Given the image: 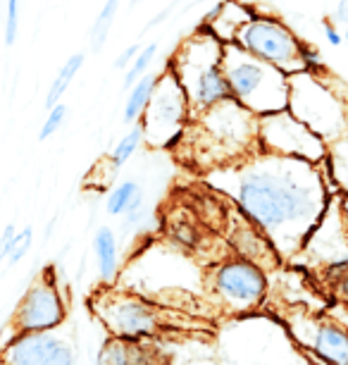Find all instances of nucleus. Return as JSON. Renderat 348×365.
<instances>
[{"instance_id": "473e14b6", "label": "nucleus", "mask_w": 348, "mask_h": 365, "mask_svg": "<svg viewBox=\"0 0 348 365\" xmlns=\"http://www.w3.org/2000/svg\"><path fill=\"white\" fill-rule=\"evenodd\" d=\"M339 215H341V222H344V230H346V234H348V194H341Z\"/></svg>"}, {"instance_id": "423d86ee", "label": "nucleus", "mask_w": 348, "mask_h": 365, "mask_svg": "<svg viewBox=\"0 0 348 365\" xmlns=\"http://www.w3.org/2000/svg\"><path fill=\"white\" fill-rule=\"evenodd\" d=\"M189 117L191 106L186 93H184L176 74L169 70V65H165L151 101H148L139 120L143 127V141L153 148H176L184 136V129H186Z\"/></svg>"}, {"instance_id": "dca6fc26", "label": "nucleus", "mask_w": 348, "mask_h": 365, "mask_svg": "<svg viewBox=\"0 0 348 365\" xmlns=\"http://www.w3.org/2000/svg\"><path fill=\"white\" fill-rule=\"evenodd\" d=\"M251 17H253V10H251L248 5L238 3V0H229V8H227V0H224L220 15H217L210 24H203V26H208L217 38H222L224 43H227V41L234 38L238 26L243 22H248Z\"/></svg>"}, {"instance_id": "20e7f679", "label": "nucleus", "mask_w": 348, "mask_h": 365, "mask_svg": "<svg viewBox=\"0 0 348 365\" xmlns=\"http://www.w3.org/2000/svg\"><path fill=\"white\" fill-rule=\"evenodd\" d=\"M222 70L231 98L260 117L284 110L289 103V74L255 58L241 46L227 41L222 48Z\"/></svg>"}, {"instance_id": "6ab92c4d", "label": "nucleus", "mask_w": 348, "mask_h": 365, "mask_svg": "<svg viewBox=\"0 0 348 365\" xmlns=\"http://www.w3.org/2000/svg\"><path fill=\"white\" fill-rule=\"evenodd\" d=\"M84 63H86L84 53H74V55H70V58L65 60V65L58 70L56 79H53V84H51V88H48V93H46V108H53L56 103L63 101V96L67 93V88L72 86L74 77L79 74V70L84 67Z\"/></svg>"}, {"instance_id": "aec40b11", "label": "nucleus", "mask_w": 348, "mask_h": 365, "mask_svg": "<svg viewBox=\"0 0 348 365\" xmlns=\"http://www.w3.org/2000/svg\"><path fill=\"white\" fill-rule=\"evenodd\" d=\"M120 5H122V0H105L98 17L93 19L91 34H88V43H91L93 53H100L103 46L107 43V36H110V29L115 24V17H117V12H120Z\"/></svg>"}, {"instance_id": "2eb2a0df", "label": "nucleus", "mask_w": 348, "mask_h": 365, "mask_svg": "<svg viewBox=\"0 0 348 365\" xmlns=\"http://www.w3.org/2000/svg\"><path fill=\"white\" fill-rule=\"evenodd\" d=\"M327 182L337 194H348V132L327 141V155L322 160Z\"/></svg>"}, {"instance_id": "4468645a", "label": "nucleus", "mask_w": 348, "mask_h": 365, "mask_svg": "<svg viewBox=\"0 0 348 365\" xmlns=\"http://www.w3.org/2000/svg\"><path fill=\"white\" fill-rule=\"evenodd\" d=\"M93 253L103 284H112L120 274V244L110 227H98L93 234Z\"/></svg>"}, {"instance_id": "1a4fd4ad", "label": "nucleus", "mask_w": 348, "mask_h": 365, "mask_svg": "<svg viewBox=\"0 0 348 365\" xmlns=\"http://www.w3.org/2000/svg\"><path fill=\"white\" fill-rule=\"evenodd\" d=\"M210 287L231 313L255 311L268 294V277L258 263L248 258H229L213 267Z\"/></svg>"}, {"instance_id": "7c9ffc66", "label": "nucleus", "mask_w": 348, "mask_h": 365, "mask_svg": "<svg viewBox=\"0 0 348 365\" xmlns=\"http://www.w3.org/2000/svg\"><path fill=\"white\" fill-rule=\"evenodd\" d=\"M15 225H8L3 230V234H0V263L3 260H8V253H10V246H12V239H15Z\"/></svg>"}, {"instance_id": "72a5a7b5", "label": "nucleus", "mask_w": 348, "mask_h": 365, "mask_svg": "<svg viewBox=\"0 0 348 365\" xmlns=\"http://www.w3.org/2000/svg\"><path fill=\"white\" fill-rule=\"evenodd\" d=\"M222 5H224V0H217V3L213 5V8H210V10L206 12V17H203V22H201V24H210V22H213V19H215L217 15H220Z\"/></svg>"}, {"instance_id": "f8f14e48", "label": "nucleus", "mask_w": 348, "mask_h": 365, "mask_svg": "<svg viewBox=\"0 0 348 365\" xmlns=\"http://www.w3.org/2000/svg\"><path fill=\"white\" fill-rule=\"evenodd\" d=\"M0 361L12 365H72L77 363V351L58 329L15 332L0 349Z\"/></svg>"}, {"instance_id": "412c9836", "label": "nucleus", "mask_w": 348, "mask_h": 365, "mask_svg": "<svg viewBox=\"0 0 348 365\" xmlns=\"http://www.w3.org/2000/svg\"><path fill=\"white\" fill-rule=\"evenodd\" d=\"M322 282H325V287L329 289L332 299H337L339 303L348 306V258L325 265Z\"/></svg>"}, {"instance_id": "c85d7f7f", "label": "nucleus", "mask_w": 348, "mask_h": 365, "mask_svg": "<svg viewBox=\"0 0 348 365\" xmlns=\"http://www.w3.org/2000/svg\"><path fill=\"white\" fill-rule=\"evenodd\" d=\"M139 51H141V43H132V46H127L125 51H122L117 58H115V63H112V67L115 70H122L125 72L129 65L134 63V58L139 55Z\"/></svg>"}, {"instance_id": "f3484780", "label": "nucleus", "mask_w": 348, "mask_h": 365, "mask_svg": "<svg viewBox=\"0 0 348 365\" xmlns=\"http://www.w3.org/2000/svg\"><path fill=\"white\" fill-rule=\"evenodd\" d=\"M158 74H143V77L136 81V84H132L127 88V101H125V110H122V120L127 122V125H134V122L141 120L143 110H146L148 101H151V96L155 91V84H158Z\"/></svg>"}, {"instance_id": "393cba45", "label": "nucleus", "mask_w": 348, "mask_h": 365, "mask_svg": "<svg viewBox=\"0 0 348 365\" xmlns=\"http://www.w3.org/2000/svg\"><path fill=\"white\" fill-rule=\"evenodd\" d=\"M67 113H70V108H67L65 103H56L53 108H48V115H46L43 127H41V132H38V139H41V141L51 139V136L56 134L58 129L65 125Z\"/></svg>"}, {"instance_id": "6e6552de", "label": "nucleus", "mask_w": 348, "mask_h": 365, "mask_svg": "<svg viewBox=\"0 0 348 365\" xmlns=\"http://www.w3.org/2000/svg\"><path fill=\"white\" fill-rule=\"evenodd\" d=\"M258 146L308 163H322L327 155V141L293 117L289 108L258 117Z\"/></svg>"}, {"instance_id": "a878e982", "label": "nucleus", "mask_w": 348, "mask_h": 365, "mask_svg": "<svg viewBox=\"0 0 348 365\" xmlns=\"http://www.w3.org/2000/svg\"><path fill=\"white\" fill-rule=\"evenodd\" d=\"M31 244H33V230H31V227H24V230L17 232L15 239H12V246H10V253H8V263L17 265L19 260L29 253Z\"/></svg>"}, {"instance_id": "7ed1b4c3", "label": "nucleus", "mask_w": 348, "mask_h": 365, "mask_svg": "<svg viewBox=\"0 0 348 365\" xmlns=\"http://www.w3.org/2000/svg\"><path fill=\"white\" fill-rule=\"evenodd\" d=\"M222 38H217L208 26L198 24L196 34H191L167 60L169 70L176 74L184 93H186L191 115L231 98L227 77L222 70Z\"/></svg>"}, {"instance_id": "ddd939ff", "label": "nucleus", "mask_w": 348, "mask_h": 365, "mask_svg": "<svg viewBox=\"0 0 348 365\" xmlns=\"http://www.w3.org/2000/svg\"><path fill=\"white\" fill-rule=\"evenodd\" d=\"M303 329H296L293 336L303 344L312 356L322 363L348 365V327L332 318H317L305 315L303 320H291Z\"/></svg>"}, {"instance_id": "39448f33", "label": "nucleus", "mask_w": 348, "mask_h": 365, "mask_svg": "<svg viewBox=\"0 0 348 365\" xmlns=\"http://www.w3.org/2000/svg\"><path fill=\"white\" fill-rule=\"evenodd\" d=\"M329 72L301 70L289 74V113L308 125L312 132L332 141L348 132V103L332 86Z\"/></svg>"}, {"instance_id": "a211bd4d", "label": "nucleus", "mask_w": 348, "mask_h": 365, "mask_svg": "<svg viewBox=\"0 0 348 365\" xmlns=\"http://www.w3.org/2000/svg\"><path fill=\"white\" fill-rule=\"evenodd\" d=\"M98 363H151L146 351L141 349V339H122L112 336L110 341L100 349Z\"/></svg>"}, {"instance_id": "b1692460", "label": "nucleus", "mask_w": 348, "mask_h": 365, "mask_svg": "<svg viewBox=\"0 0 348 365\" xmlns=\"http://www.w3.org/2000/svg\"><path fill=\"white\" fill-rule=\"evenodd\" d=\"M155 55H158V43H155V41H153V43L143 46L141 51H139V55L134 58V63L125 70V79H122V86L129 88L132 84H136V81H139L143 74L148 72V67L153 65Z\"/></svg>"}, {"instance_id": "f03ea898", "label": "nucleus", "mask_w": 348, "mask_h": 365, "mask_svg": "<svg viewBox=\"0 0 348 365\" xmlns=\"http://www.w3.org/2000/svg\"><path fill=\"white\" fill-rule=\"evenodd\" d=\"M258 115L236 98L220 101L189 117L176 150L198 170L234 165L258 150Z\"/></svg>"}, {"instance_id": "f257e3e1", "label": "nucleus", "mask_w": 348, "mask_h": 365, "mask_svg": "<svg viewBox=\"0 0 348 365\" xmlns=\"http://www.w3.org/2000/svg\"><path fill=\"white\" fill-rule=\"evenodd\" d=\"M217 187L272 241L279 256L303 251L329 208L332 187L322 163L258 148L227 168L210 170Z\"/></svg>"}, {"instance_id": "5701e85b", "label": "nucleus", "mask_w": 348, "mask_h": 365, "mask_svg": "<svg viewBox=\"0 0 348 365\" xmlns=\"http://www.w3.org/2000/svg\"><path fill=\"white\" fill-rule=\"evenodd\" d=\"M141 143H143V127H141V122H134L132 129H129V132L117 141V146L112 148V153H110L112 170L125 168V165L134 158L136 150L141 148Z\"/></svg>"}, {"instance_id": "0eeeda50", "label": "nucleus", "mask_w": 348, "mask_h": 365, "mask_svg": "<svg viewBox=\"0 0 348 365\" xmlns=\"http://www.w3.org/2000/svg\"><path fill=\"white\" fill-rule=\"evenodd\" d=\"M231 43L241 46L255 58L275 65L284 74H296L305 70L301 58L303 38L296 36L289 24H284L279 17H265L253 12L248 22L238 26Z\"/></svg>"}, {"instance_id": "cd10ccee", "label": "nucleus", "mask_w": 348, "mask_h": 365, "mask_svg": "<svg viewBox=\"0 0 348 365\" xmlns=\"http://www.w3.org/2000/svg\"><path fill=\"white\" fill-rule=\"evenodd\" d=\"M322 31H325L327 43H329L332 48L344 46V34L339 31V26H337V22H334L332 17H325V19H322Z\"/></svg>"}, {"instance_id": "4be33fe9", "label": "nucleus", "mask_w": 348, "mask_h": 365, "mask_svg": "<svg viewBox=\"0 0 348 365\" xmlns=\"http://www.w3.org/2000/svg\"><path fill=\"white\" fill-rule=\"evenodd\" d=\"M143 194L141 191V184L139 182H134V179H125L122 184H117L110 194H107V201H105V210H107V215H112V217H122L127 212L129 205L134 203V198Z\"/></svg>"}, {"instance_id": "c756f323", "label": "nucleus", "mask_w": 348, "mask_h": 365, "mask_svg": "<svg viewBox=\"0 0 348 365\" xmlns=\"http://www.w3.org/2000/svg\"><path fill=\"white\" fill-rule=\"evenodd\" d=\"M176 5H179V0H172V3L165 5V8H162V10L158 12V15H153V19H148L146 26H143V34H146V31H153L155 26H160L162 22H167L169 15H172V12L176 10Z\"/></svg>"}, {"instance_id": "9b49d317", "label": "nucleus", "mask_w": 348, "mask_h": 365, "mask_svg": "<svg viewBox=\"0 0 348 365\" xmlns=\"http://www.w3.org/2000/svg\"><path fill=\"white\" fill-rule=\"evenodd\" d=\"M67 318V303L53 279V267H46L38 282L26 289L12 315V332H43L63 327Z\"/></svg>"}, {"instance_id": "2f4dec72", "label": "nucleus", "mask_w": 348, "mask_h": 365, "mask_svg": "<svg viewBox=\"0 0 348 365\" xmlns=\"http://www.w3.org/2000/svg\"><path fill=\"white\" fill-rule=\"evenodd\" d=\"M334 22L348 26V0H339L334 8Z\"/></svg>"}, {"instance_id": "bb28decb", "label": "nucleus", "mask_w": 348, "mask_h": 365, "mask_svg": "<svg viewBox=\"0 0 348 365\" xmlns=\"http://www.w3.org/2000/svg\"><path fill=\"white\" fill-rule=\"evenodd\" d=\"M19 29V0H8L5 5V43L12 46L17 41Z\"/></svg>"}, {"instance_id": "f704fd0d", "label": "nucleus", "mask_w": 348, "mask_h": 365, "mask_svg": "<svg viewBox=\"0 0 348 365\" xmlns=\"http://www.w3.org/2000/svg\"><path fill=\"white\" fill-rule=\"evenodd\" d=\"M344 46L348 48V26H346V31H344Z\"/></svg>"}, {"instance_id": "9d476101", "label": "nucleus", "mask_w": 348, "mask_h": 365, "mask_svg": "<svg viewBox=\"0 0 348 365\" xmlns=\"http://www.w3.org/2000/svg\"><path fill=\"white\" fill-rule=\"evenodd\" d=\"M93 313L103 320L112 336L122 339H146L158 332L160 318L158 311L148 301L129 292H110L100 294L91 301Z\"/></svg>"}]
</instances>
